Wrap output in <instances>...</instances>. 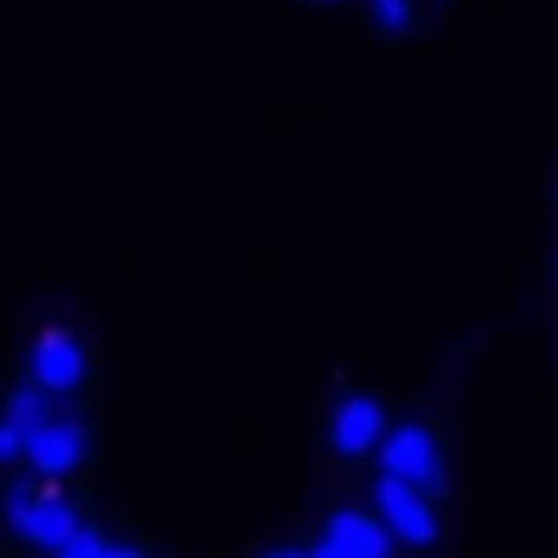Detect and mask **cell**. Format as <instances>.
Masks as SVG:
<instances>
[{"mask_svg":"<svg viewBox=\"0 0 558 558\" xmlns=\"http://www.w3.org/2000/svg\"><path fill=\"white\" fill-rule=\"evenodd\" d=\"M375 460H381L388 480H408V486H421V493H434L440 473H447V466H440V447H434V434H427L421 421H408V427H381Z\"/></svg>","mask_w":558,"mask_h":558,"instance_id":"1","label":"cell"},{"mask_svg":"<svg viewBox=\"0 0 558 558\" xmlns=\"http://www.w3.org/2000/svg\"><path fill=\"white\" fill-rule=\"evenodd\" d=\"M8 519H14V532H21L27 545H47V551H60V545L80 532V512H73L60 493H47V486H14V493H8Z\"/></svg>","mask_w":558,"mask_h":558,"instance_id":"2","label":"cell"},{"mask_svg":"<svg viewBox=\"0 0 558 558\" xmlns=\"http://www.w3.org/2000/svg\"><path fill=\"white\" fill-rule=\"evenodd\" d=\"M375 519H381L388 538H401V545H434V532H440L434 499H427L421 486H408V480H388V473H381V486H375Z\"/></svg>","mask_w":558,"mask_h":558,"instance_id":"3","label":"cell"},{"mask_svg":"<svg viewBox=\"0 0 558 558\" xmlns=\"http://www.w3.org/2000/svg\"><path fill=\"white\" fill-rule=\"evenodd\" d=\"M86 447H93V434H86L80 421L53 414V421H40V427L21 440V460H27L40 480H60V473H73V466L86 460Z\"/></svg>","mask_w":558,"mask_h":558,"instance_id":"4","label":"cell"},{"mask_svg":"<svg viewBox=\"0 0 558 558\" xmlns=\"http://www.w3.org/2000/svg\"><path fill=\"white\" fill-rule=\"evenodd\" d=\"M27 375H34V388H47V395L80 388V381H86V349H80V336L47 329V336L34 342V355H27Z\"/></svg>","mask_w":558,"mask_h":558,"instance_id":"5","label":"cell"},{"mask_svg":"<svg viewBox=\"0 0 558 558\" xmlns=\"http://www.w3.org/2000/svg\"><path fill=\"white\" fill-rule=\"evenodd\" d=\"M310 558H388V525L375 512H336Z\"/></svg>","mask_w":558,"mask_h":558,"instance_id":"6","label":"cell"},{"mask_svg":"<svg viewBox=\"0 0 558 558\" xmlns=\"http://www.w3.org/2000/svg\"><path fill=\"white\" fill-rule=\"evenodd\" d=\"M329 440H336V453H375V440H381V401H368V395H349L342 408H336V427H329Z\"/></svg>","mask_w":558,"mask_h":558,"instance_id":"7","label":"cell"},{"mask_svg":"<svg viewBox=\"0 0 558 558\" xmlns=\"http://www.w3.org/2000/svg\"><path fill=\"white\" fill-rule=\"evenodd\" d=\"M0 421H8V427H21V440H27L40 421H53V395H47V388H21V395L8 401V414H0Z\"/></svg>","mask_w":558,"mask_h":558,"instance_id":"8","label":"cell"},{"mask_svg":"<svg viewBox=\"0 0 558 558\" xmlns=\"http://www.w3.org/2000/svg\"><path fill=\"white\" fill-rule=\"evenodd\" d=\"M53 558H138V551H125V545H106L99 532H86V525H80V532H73V538L53 551Z\"/></svg>","mask_w":558,"mask_h":558,"instance_id":"9","label":"cell"},{"mask_svg":"<svg viewBox=\"0 0 558 558\" xmlns=\"http://www.w3.org/2000/svg\"><path fill=\"white\" fill-rule=\"evenodd\" d=\"M368 14H375V27H381V34H401V27L414 21L408 0H368Z\"/></svg>","mask_w":558,"mask_h":558,"instance_id":"10","label":"cell"},{"mask_svg":"<svg viewBox=\"0 0 558 558\" xmlns=\"http://www.w3.org/2000/svg\"><path fill=\"white\" fill-rule=\"evenodd\" d=\"M14 460H21V427L0 421V466H14Z\"/></svg>","mask_w":558,"mask_h":558,"instance_id":"11","label":"cell"},{"mask_svg":"<svg viewBox=\"0 0 558 558\" xmlns=\"http://www.w3.org/2000/svg\"><path fill=\"white\" fill-rule=\"evenodd\" d=\"M263 558H310V551H296V545H283V551H263Z\"/></svg>","mask_w":558,"mask_h":558,"instance_id":"12","label":"cell"}]
</instances>
